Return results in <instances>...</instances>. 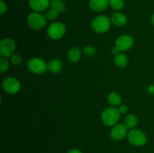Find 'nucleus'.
Instances as JSON below:
<instances>
[{"label": "nucleus", "mask_w": 154, "mask_h": 153, "mask_svg": "<svg viewBox=\"0 0 154 153\" xmlns=\"http://www.w3.org/2000/svg\"><path fill=\"white\" fill-rule=\"evenodd\" d=\"M128 140L132 145L135 146H141L147 142V136L142 130L132 129L128 134Z\"/></svg>", "instance_id": "7"}, {"label": "nucleus", "mask_w": 154, "mask_h": 153, "mask_svg": "<svg viewBox=\"0 0 154 153\" xmlns=\"http://www.w3.org/2000/svg\"><path fill=\"white\" fill-rule=\"evenodd\" d=\"M111 21L116 26L121 27L126 25L127 22V18L124 14L120 13V12H116L111 15Z\"/></svg>", "instance_id": "13"}, {"label": "nucleus", "mask_w": 154, "mask_h": 153, "mask_svg": "<svg viewBox=\"0 0 154 153\" xmlns=\"http://www.w3.org/2000/svg\"><path fill=\"white\" fill-rule=\"evenodd\" d=\"M3 89L9 94H16L20 90V82L15 77H8L2 82Z\"/></svg>", "instance_id": "9"}, {"label": "nucleus", "mask_w": 154, "mask_h": 153, "mask_svg": "<svg viewBox=\"0 0 154 153\" xmlns=\"http://www.w3.org/2000/svg\"><path fill=\"white\" fill-rule=\"evenodd\" d=\"M128 134V128L125 124H118L114 126L111 131V136L114 140H121Z\"/></svg>", "instance_id": "10"}, {"label": "nucleus", "mask_w": 154, "mask_h": 153, "mask_svg": "<svg viewBox=\"0 0 154 153\" xmlns=\"http://www.w3.org/2000/svg\"><path fill=\"white\" fill-rule=\"evenodd\" d=\"M16 48V44L11 38H4L0 42V55L3 58L11 57L14 54Z\"/></svg>", "instance_id": "8"}, {"label": "nucleus", "mask_w": 154, "mask_h": 153, "mask_svg": "<svg viewBox=\"0 0 154 153\" xmlns=\"http://www.w3.org/2000/svg\"><path fill=\"white\" fill-rule=\"evenodd\" d=\"M81 57V50L79 47H72L68 52L67 58L71 62H77Z\"/></svg>", "instance_id": "15"}, {"label": "nucleus", "mask_w": 154, "mask_h": 153, "mask_svg": "<svg viewBox=\"0 0 154 153\" xmlns=\"http://www.w3.org/2000/svg\"><path fill=\"white\" fill-rule=\"evenodd\" d=\"M108 100L110 104L114 107H117L121 105L122 98L117 92H111L108 96Z\"/></svg>", "instance_id": "16"}, {"label": "nucleus", "mask_w": 154, "mask_h": 153, "mask_svg": "<svg viewBox=\"0 0 154 153\" xmlns=\"http://www.w3.org/2000/svg\"><path fill=\"white\" fill-rule=\"evenodd\" d=\"M151 22L154 25V14H153V15L151 16Z\"/></svg>", "instance_id": "29"}, {"label": "nucleus", "mask_w": 154, "mask_h": 153, "mask_svg": "<svg viewBox=\"0 0 154 153\" xmlns=\"http://www.w3.org/2000/svg\"><path fill=\"white\" fill-rule=\"evenodd\" d=\"M27 23L33 29L39 30L46 26L47 18L39 12H33L27 17Z\"/></svg>", "instance_id": "4"}, {"label": "nucleus", "mask_w": 154, "mask_h": 153, "mask_svg": "<svg viewBox=\"0 0 154 153\" xmlns=\"http://www.w3.org/2000/svg\"><path fill=\"white\" fill-rule=\"evenodd\" d=\"M84 52L87 56L92 57L94 56L96 54V49L93 46L88 45V46H86L84 48Z\"/></svg>", "instance_id": "23"}, {"label": "nucleus", "mask_w": 154, "mask_h": 153, "mask_svg": "<svg viewBox=\"0 0 154 153\" xmlns=\"http://www.w3.org/2000/svg\"><path fill=\"white\" fill-rule=\"evenodd\" d=\"M118 109H119V110H120V113L124 114L128 111V106H126V105H121V106H120Z\"/></svg>", "instance_id": "26"}, {"label": "nucleus", "mask_w": 154, "mask_h": 153, "mask_svg": "<svg viewBox=\"0 0 154 153\" xmlns=\"http://www.w3.org/2000/svg\"><path fill=\"white\" fill-rule=\"evenodd\" d=\"M147 92L150 94H154V85H150L147 87Z\"/></svg>", "instance_id": "27"}, {"label": "nucleus", "mask_w": 154, "mask_h": 153, "mask_svg": "<svg viewBox=\"0 0 154 153\" xmlns=\"http://www.w3.org/2000/svg\"><path fill=\"white\" fill-rule=\"evenodd\" d=\"M10 61L14 65H19L22 62V58L20 55L17 53H14L10 57Z\"/></svg>", "instance_id": "24"}, {"label": "nucleus", "mask_w": 154, "mask_h": 153, "mask_svg": "<svg viewBox=\"0 0 154 153\" xmlns=\"http://www.w3.org/2000/svg\"><path fill=\"white\" fill-rule=\"evenodd\" d=\"M66 31V26L60 22H55L51 23L47 30L48 35L54 40L60 39L63 37Z\"/></svg>", "instance_id": "6"}, {"label": "nucleus", "mask_w": 154, "mask_h": 153, "mask_svg": "<svg viewBox=\"0 0 154 153\" xmlns=\"http://www.w3.org/2000/svg\"><path fill=\"white\" fill-rule=\"evenodd\" d=\"M109 4V0H90V8L96 12H102L107 9Z\"/></svg>", "instance_id": "12"}, {"label": "nucleus", "mask_w": 154, "mask_h": 153, "mask_svg": "<svg viewBox=\"0 0 154 153\" xmlns=\"http://www.w3.org/2000/svg\"><path fill=\"white\" fill-rule=\"evenodd\" d=\"M51 7L59 12H63L66 9V4L63 0H52L51 2Z\"/></svg>", "instance_id": "19"}, {"label": "nucleus", "mask_w": 154, "mask_h": 153, "mask_svg": "<svg viewBox=\"0 0 154 153\" xmlns=\"http://www.w3.org/2000/svg\"><path fill=\"white\" fill-rule=\"evenodd\" d=\"M111 19L105 15H100L95 18L92 22V28L96 32L104 33L108 31L111 26Z\"/></svg>", "instance_id": "3"}, {"label": "nucleus", "mask_w": 154, "mask_h": 153, "mask_svg": "<svg viewBox=\"0 0 154 153\" xmlns=\"http://www.w3.org/2000/svg\"><path fill=\"white\" fill-rule=\"evenodd\" d=\"M29 5L35 12H41L47 10L51 3L49 0H29Z\"/></svg>", "instance_id": "11"}, {"label": "nucleus", "mask_w": 154, "mask_h": 153, "mask_svg": "<svg viewBox=\"0 0 154 153\" xmlns=\"http://www.w3.org/2000/svg\"><path fill=\"white\" fill-rule=\"evenodd\" d=\"M29 70L34 74L45 73L48 69V64L46 62L38 57H34L29 60L27 63Z\"/></svg>", "instance_id": "5"}, {"label": "nucleus", "mask_w": 154, "mask_h": 153, "mask_svg": "<svg viewBox=\"0 0 154 153\" xmlns=\"http://www.w3.org/2000/svg\"><path fill=\"white\" fill-rule=\"evenodd\" d=\"M63 67V63L58 58L51 60L48 64V70L53 74H57L61 71Z\"/></svg>", "instance_id": "14"}, {"label": "nucleus", "mask_w": 154, "mask_h": 153, "mask_svg": "<svg viewBox=\"0 0 154 153\" xmlns=\"http://www.w3.org/2000/svg\"><path fill=\"white\" fill-rule=\"evenodd\" d=\"M120 116V112L117 107H108L103 111L102 120L106 126H114L117 124Z\"/></svg>", "instance_id": "1"}, {"label": "nucleus", "mask_w": 154, "mask_h": 153, "mask_svg": "<svg viewBox=\"0 0 154 153\" xmlns=\"http://www.w3.org/2000/svg\"><path fill=\"white\" fill-rule=\"evenodd\" d=\"M134 44V39L129 34H123L119 36L116 40L115 46L112 49V53L117 54L119 52L128 50Z\"/></svg>", "instance_id": "2"}, {"label": "nucleus", "mask_w": 154, "mask_h": 153, "mask_svg": "<svg viewBox=\"0 0 154 153\" xmlns=\"http://www.w3.org/2000/svg\"><path fill=\"white\" fill-rule=\"evenodd\" d=\"M68 153H82V152H81L78 149H72L70 150Z\"/></svg>", "instance_id": "28"}, {"label": "nucleus", "mask_w": 154, "mask_h": 153, "mask_svg": "<svg viewBox=\"0 0 154 153\" xmlns=\"http://www.w3.org/2000/svg\"><path fill=\"white\" fill-rule=\"evenodd\" d=\"M109 5L114 10H121L124 7L123 0H109Z\"/></svg>", "instance_id": "20"}, {"label": "nucleus", "mask_w": 154, "mask_h": 153, "mask_svg": "<svg viewBox=\"0 0 154 153\" xmlns=\"http://www.w3.org/2000/svg\"><path fill=\"white\" fill-rule=\"evenodd\" d=\"M138 122V118L134 114H129L125 118V125L127 128H134L137 126Z\"/></svg>", "instance_id": "18"}, {"label": "nucleus", "mask_w": 154, "mask_h": 153, "mask_svg": "<svg viewBox=\"0 0 154 153\" xmlns=\"http://www.w3.org/2000/svg\"><path fill=\"white\" fill-rule=\"evenodd\" d=\"M59 13L60 12L57 11V10H55L54 8H51L50 9H48L46 12V18L47 20H54L57 18L58 16Z\"/></svg>", "instance_id": "21"}, {"label": "nucleus", "mask_w": 154, "mask_h": 153, "mask_svg": "<svg viewBox=\"0 0 154 153\" xmlns=\"http://www.w3.org/2000/svg\"><path fill=\"white\" fill-rule=\"evenodd\" d=\"M7 9L8 7L6 3L3 0H1V1H0V14H4L7 11Z\"/></svg>", "instance_id": "25"}, {"label": "nucleus", "mask_w": 154, "mask_h": 153, "mask_svg": "<svg viewBox=\"0 0 154 153\" xmlns=\"http://www.w3.org/2000/svg\"><path fill=\"white\" fill-rule=\"evenodd\" d=\"M9 62L6 58H0V72L1 73H5L7 71L9 68Z\"/></svg>", "instance_id": "22"}, {"label": "nucleus", "mask_w": 154, "mask_h": 153, "mask_svg": "<svg viewBox=\"0 0 154 153\" xmlns=\"http://www.w3.org/2000/svg\"><path fill=\"white\" fill-rule=\"evenodd\" d=\"M114 62L117 64V67L123 68L127 66L129 61H128L127 56L125 54L119 52L116 55L115 58H114Z\"/></svg>", "instance_id": "17"}]
</instances>
